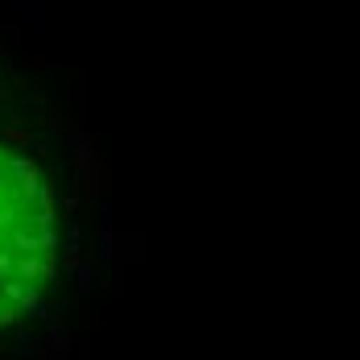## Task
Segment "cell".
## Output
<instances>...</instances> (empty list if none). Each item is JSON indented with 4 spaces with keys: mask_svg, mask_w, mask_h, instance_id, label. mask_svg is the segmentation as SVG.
I'll list each match as a JSON object with an SVG mask.
<instances>
[{
    "mask_svg": "<svg viewBox=\"0 0 360 360\" xmlns=\"http://www.w3.org/2000/svg\"><path fill=\"white\" fill-rule=\"evenodd\" d=\"M54 274V199L34 162L0 149V323L21 319Z\"/></svg>",
    "mask_w": 360,
    "mask_h": 360,
    "instance_id": "obj_1",
    "label": "cell"
}]
</instances>
